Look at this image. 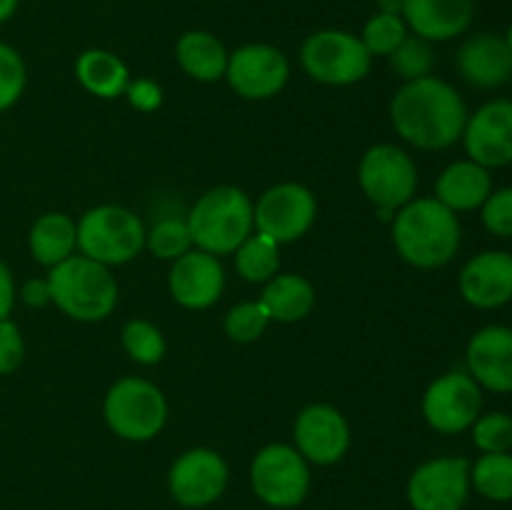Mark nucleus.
<instances>
[{
  "instance_id": "f257e3e1",
  "label": "nucleus",
  "mask_w": 512,
  "mask_h": 510,
  "mask_svg": "<svg viewBox=\"0 0 512 510\" xmlns=\"http://www.w3.org/2000/svg\"><path fill=\"white\" fill-rule=\"evenodd\" d=\"M390 120L400 138L423 150L450 148L463 138L468 108L458 90L445 80H410L390 103Z\"/></svg>"
},
{
  "instance_id": "f03ea898",
  "label": "nucleus",
  "mask_w": 512,
  "mask_h": 510,
  "mask_svg": "<svg viewBox=\"0 0 512 510\" xmlns=\"http://www.w3.org/2000/svg\"><path fill=\"white\" fill-rule=\"evenodd\" d=\"M393 243L405 263L433 270L460 248V220L438 198H415L393 218Z\"/></svg>"
},
{
  "instance_id": "7ed1b4c3",
  "label": "nucleus",
  "mask_w": 512,
  "mask_h": 510,
  "mask_svg": "<svg viewBox=\"0 0 512 510\" xmlns=\"http://www.w3.org/2000/svg\"><path fill=\"white\" fill-rule=\"evenodd\" d=\"M45 280L50 288V303L58 305L73 320H103L118 303V283L108 265L95 263L85 255H70L63 263L53 265Z\"/></svg>"
},
{
  "instance_id": "20e7f679",
  "label": "nucleus",
  "mask_w": 512,
  "mask_h": 510,
  "mask_svg": "<svg viewBox=\"0 0 512 510\" xmlns=\"http://www.w3.org/2000/svg\"><path fill=\"white\" fill-rule=\"evenodd\" d=\"M190 238L210 255L235 253L253 235V200L233 185H220L200 195L185 218Z\"/></svg>"
},
{
  "instance_id": "39448f33",
  "label": "nucleus",
  "mask_w": 512,
  "mask_h": 510,
  "mask_svg": "<svg viewBox=\"0 0 512 510\" xmlns=\"http://www.w3.org/2000/svg\"><path fill=\"white\" fill-rule=\"evenodd\" d=\"M108 428L130 443L153 440L168 420L163 390L143 378H120L103 403Z\"/></svg>"
},
{
  "instance_id": "423d86ee",
  "label": "nucleus",
  "mask_w": 512,
  "mask_h": 510,
  "mask_svg": "<svg viewBox=\"0 0 512 510\" xmlns=\"http://www.w3.org/2000/svg\"><path fill=\"white\" fill-rule=\"evenodd\" d=\"M78 248L95 263H128L145 248L143 220L120 205H98L80 218Z\"/></svg>"
},
{
  "instance_id": "0eeeda50",
  "label": "nucleus",
  "mask_w": 512,
  "mask_h": 510,
  "mask_svg": "<svg viewBox=\"0 0 512 510\" xmlns=\"http://www.w3.org/2000/svg\"><path fill=\"white\" fill-rule=\"evenodd\" d=\"M250 488L270 508H298L310 493V463L295 445H265L250 465Z\"/></svg>"
},
{
  "instance_id": "6e6552de",
  "label": "nucleus",
  "mask_w": 512,
  "mask_h": 510,
  "mask_svg": "<svg viewBox=\"0 0 512 510\" xmlns=\"http://www.w3.org/2000/svg\"><path fill=\"white\" fill-rule=\"evenodd\" d=\"M360 188L370 203L378 208L380 218L390 220L395 210L410 203L418 188V168L403 148L395 145H373L363 155L358 168Z\"/></svg>"
},
{
  "instance_id": "1a4fd4ad",
  "label": "nucleus",
  "mask_w": 512,
  "mask_h": 510,
  "mask_svg": "<svg viewBox=\"0 0 512 510\" xmlns=\"http://www.w3.org/2000/svg\"><path fill=\"white\" fill-rule=\"evenodd\" d=\"M305 73L325 85H353L370 73L373 55L358 35L348 30H318L300 48Z\"/></svg>"
},
{
  "instance_id": "9d476101",
  "label": "nucleus",
  "mask_w": 512,
  "mask_h": 510,
  "mask_svg": "<svg viewBox=\"0 0 512 510\" xmlns=\"http://www.w3.org/2000/svg\"><path fill=\"white\" fill-rule=\"evenodd\" d=\"M230 470L220 453L210 448L185 450L168 470V493L183 508H208L223 498Z\"/></svg>"
},
{
  "instance_id": "9b49d317",
  "label": "nucleus",
  "mask_w": 512,
  "mask_h": 510,
  "mask_svg": "<svg viewBox=\"0 0 512 510\" xmlns=\"http://www.w3.org/2000/svg\"><path fill=\"white\" fill-rule=\"evenodd\" d=\"M318 203L315 195L300 183H280L260 195L253 208L255 228L275 243H293L303 238L315 223Z\"/></svg>"
},
{
  "instance_id": "f8f14e48",
  "label": "nucleus",
  "mask_w": 512,
  "mask_h": 510,
  "mask_svg": "<svg viewBox=\"0 0 512 510\" xmlns=\"http://www.w3.org/2000/svg\"><path fill=\"white\" fill-rule=\"evenodd\" d=\"M470 463L465 458H433L408 478V505L413 510H463L470 495Z\"/></svg>"
},
{
  "instance_id": "ddd939ff",
  "label": "nucleus",
  "mask_w": 512,
  "mask_h": 510,
  "mask_svg": "<svg viewBox=\"0 0 512 510\" xmlns=\"http://www.w3.org/2000/svg\"><path fill=\"white\" fill-rule=\"evenodd\" d=\"M483 408L480 385L470 373H445L428 385L423 395V415L433 430L458 435L478 420Z\"/></svg>"
},
{
  "instance_id": "4468645a",
  "label": "nucleus",
  "mask_w": 512,
  "mask_h": 510,
  "mask_svg": "<svg viewBox=\"0 0 512 510\" xmlns=\"http://www.w3.org/2000/svg\"><path fill=\"white\" fill-rule=\"evenodd\" d=\"M290 63L275 45L250 43L230 53L228 78L230 88L248 100H268L285 88Z\"/></svg>"
},
{
  "instance_id": "2eb2a0df",
  "label": "nucleus",
  "mask_w": 512,
  "mask_h": 510,
  "mask_svg": "<svg viewBox=\"0 0 512 510\" xmlns=\"http://www.w3.org/2000/svg\"><path fill=\"white\" fill-rule=\"evenodd\" d=\"M470 160L483 168H503L512 163V100L498 98L468 115L463 130Z\"/></svg>"
},
{
  "instance_id": "dca6fc26",
  "label": "nucleus",
  "mask_w": 512,
  "mask_h": 510,
  "mask_svg": "<svg viewBox=\"0 0 512 510\" xmlns=\"http://www.w3.org/2000/svg\"><path fill=\"white\" fill-rule=\"evenodd\" d=\"M295 448L308 463L335 465L350 448V425L333 405H308L295 420Z\"/></svg>"
},
{
  "instance_id": "f3484780",
  "label": "nucleus",
  "mask_w": 512,
  "mask_h": 510,
  "mask_svg": "<svg viewBox=\"0 0 512 510\" xmlns=\"http://www.w3.org/2000/svg\"><path fill=\"white\" fill-rule=\"evenodd\" d=\"M168 288L175 303L188 310H205L223 295L225 273L215 255L205 250H188L173 260L168 275Z\"/></svg>"
},
{
  "instance_id": "a211bd4d",
  "label": "nucleus",
  "mask_w": 512,
  "mask_h": 510,
  "mask_svg": "<svg viewBox=\"0 0 512 510\" xmlns=\"http://www.w3.org/2000/svg\"><path fill=\"white\" fill-rule=\"evenodd\" d=\"M458 285L465 303L473 308H503L512 300V255L505 250L478 253L460 270Z\"/></svg>"
},
{
  "instance_id": "6ab92c4d",
  "label": "nucleus",
  "mask_w": 512,
  "mask_h": 510,
  "mask_svg": "<svg viewBox=\"0 0 512 510\" xmlns=\"http://www.w3.org/2000/svg\"><path fill=\"white\" fill-rule=\"evenodd\" d=\"M468 373L480 388L493 393H512V328L485 325L470 338Z\"/></svg>"
},
{
  "instance_id": "aec40b11",
  "label": "nucleus",
  "mask_w": 512,
  "mask_h": 510,
  "mask_svg": "<svg viewBox=\"0 0 512 510\" xmlns=\"http://www.w3.org/2000/svg\"><path fill=\"white\" fill-rule=\"evenodd\" d=\"M458 73L475 88L493 90L512 78V53L503 35H470L458 50Z\"/></svg>"
},
{
  "instance_id": "412c9836",
  "label": "nucleus",
  "mask_w": 512,
  "mask_h": 510,
  "mask_svg": "<svg viewBox=\"0 0 512 510\" xmlns=\"http://www.w3.org/2000/svg\"><path fill=\"white\" fill-rule=\"evenodd\" d=\"M475 0H405L403 20L408 30L430 43H445L470 28Z\"/></svg>"
},
{
  "instance_id": "4be33fe9",
  "label": "nucleus",
  "mask_w": 512,
  "mask_h": 510,
  "mask_svg": "<svg viewBox=\"0 0 512 510\" xmlns=\"http://www.w3.org/2000/svg\"><path fill=\"white\" fill-rule=\"evenodd\" d=\"M490 193H493L490 170L470 158L448 165L435 183V198L453 213L480 208Z\"/></svg>"
},
{
  "instance_id": "5701e85b",
  "label": "nucleus",
  "mask_w": 512,
  "mask_h": 510,
  "mask_svg": "<svg viewBox=\"0 0 512 510\" xmlns=\"http://www.w3.org/2000/svg\"><path fill=\"white\" fill-rule=\"evenodd\" d=\"M175 58L190 78L215 83V80L225 78L230 53L208 30H188L185 35H180L178 45H175Z\"/></svg>"
},
{
  "instance_id": "b1692460",
  "label": "nucleus",
  "mask_w": 512,
  "mask_h": 510,
  "mask_svg": "<svg viewBox=\"0 0 512 510\" xmlns=\"http://www.w3.org/2000/svg\"><path fill=\"white\" fill-rule=\"evenodd\" d=\"M75 78L88 93L103 100L120 98L130 85L128 65L115 53L103 48H90L75 60Z\"/></svg>"
},
{
  "instance_id": "393cba45",
  "label": "nucleus",
  "mask_w": 512,
  "mask_h": 510,
  "mask_svg": "<svg viewBox=\"0 0 512 510\" xmlns=\"http://www.w3.org/2000/svg\"><path fill=\"white\" fill-rule=\"evenodd\" d=\"M78 245V225L65 213H45L33 223L28 235V248L40 265L63 263Z\"/></svg>"
},
{
  "instance_id": "a878e982",
  "label": "nucleus",
  "mask_w": 512,
  "mask_h": 510,
  "mask_svg": "<svg viewBox=\"0 0 512 510\" xmlns=\"http://www.w3.org/2000/svg\"><path fill=\"white\" fill-rule=\"evenodd\" d=\"M260 303L268 310L270 320L295 323V320H303L313 310L315 288L303 275H278V278L268 280L263 295H260Z\"/></svg>"
},
{
  "instance_id": "bb28decb",
  "label": "nucleus",
  "mask_w": 512,
  "mask_h": 510,
  "mask_svg": "<svg viewBox=\"0 0 512 510\" xmlns=\"http://www.w3.org/2000/svg\"><path fill=\"white\" fill-rule=\"evenodd\" d=\"M470 488L478 490L483 498L495 503L512 500V455L508 453H483L470 465Z\"/></svg>"
},
{
  "instance_id": "cd10ccee",
  "label": "nucleus",
  "mask_w": 512,
  "mask_h": 510,
  "mask_svg": "<svg viewBox=\"0 0 512 510\" xmlns=\"http://www.w3.org/2000/svg\"><path fill=\"white\" fill-rule=\"evenodd\" d=\"M278 243L268 235H250L238 250H235V268L248 283H265L278 273Z\"/></svg>"
},
{
  "instance_id": "c85d7f7f",
  "label": "nucleus",
  "mask_w": 512,
  "mask_h": 510,
  "mask_svg": "<svg viewBox=\"0 0 512 510\" xmlns=\"http://www.w3.org/2000/svg\"><path fill=\"white\" fill-rule=\"evenodd\" d=\"M390 58V68L405 78L410 80H420V78H428L433 73V65H435V53H433V45L430 40L418 38V35H410L388 55Z\"/></svg>"
},
{
  "instance_id": "c756f323",
  "label": "nucleus",
  "mask_w": 512,
  "mask_h": 510,
  "mask_svg": "<svg viewBox=\"0 0 512 510\" xmlns=\"http://www.w3.org/2000/svg\"><path fill=\"white\" fill-rule=\"evenodd\" d=\"M123 338V348L135 363L140 365H155L163 360L165 355V338L153 323L148 320H128L120 333Z\"/></svg>"
},
{
  "instance_id": "7c9ffc66",
  "label": "nucleus",
  "mask_w": 512,
  "mask_h": 510,
  "mask_svg": "<svg viewBox=\"0 0 512 510\" xmlns=\"http://www.w3.org/2000/svg\"><path fill=\"white\" fill-rule=\"evenodd\" d=\"M405 38H408V25L403 15L393 13H375L360 35L370 55H390Z\"/></svg>"
},
{
  "instance_id": "2f4dec72",
  "label": "nucleus",
  "mask_w": 512,
  "mask_h": 510,
  "mask_svg": "<svg viewBox=\"0 0 512 510\" xmlns=\"http://www.w3.org/2000/svg\"><path fill=\"white\" fill-rule=\"evenodd\" d=\"M145 245L150 253L158 255L160 260H178L193 245L188 223L180 218H163L153 225L150 233H145Z\"/></svg>"
},
{
  "instance_id": "473e14b6",
  "label": "nucleus",
  "mask_w": 512,
  "mask_h": 510,
  "mask_svg": "<svg viewBox=\"0 0 512 510\" xmlns=\"http://www.w3.org/2000/svg\"><path fill=\"white\" fill-rule=\"evenodd\" d=\"M473 443L480 453H508L512 448V415L485 413L478 415L473 425Z\"/></svg>"
},
{
  "instance_id": "72a5a7b5",
  "label": "nucleus",
  "mask_w": 512,
  "mask_h": 510,
  "mask_svg": "<svg viewBox=\"0 0 512 510\" xmlns=\"http://www.w3.org/2000/svg\"><path fill=\"white\" fill-rule=\"evenodd\" d=\"M268 323V310L258 300V303H240L230 308L223 325L230 340H235V343H253V340H258L265 333Z\"/></svg>"
},
{
  "instance_id": "f704fd0d",
  "label": "nucleus",
  "mask_w": 512,
  "mask_h": 510,
  "mask_svg": "<svg viewBox=\"0 0 512 510\" xmlns=\"http://www.w3.org/2000/svg\"><path fill=\"white\" fill-rule=\"evenodd\" d=\"M28 83L25 60L13 45L0 43V113L13 108Z\"/></svg>"
},
{
  "instance_id": "c9c22d12",
  "label": "nucleus",
  "mask_w": 512,
  "mask_h": 510,
  "mask_svg": "<svg viewBox=\"0 0 512 510\" xmlns=\"http://www.w3.org/2000/svg\"><path fill=\"white\" fill-rule=\"evenodd\" d=\"M483 225L498 238H512V185L488 195L483 205Z\"/></svg>"
},
{
  "instance_id": "e433bc0d",
  "label": "nucleus",
  "mask_w": 512,
  "mask_h": 510,
  "mask_svg": "<svg viewBox=\"0 0 512 510\" xmlns=\"http://www.w3.org/2000/svg\"><path fill=\"white\" fill-rule=\"evenodd\" d=\"M25 358V343L20 328L13 320L0 323V375H10L20 368Z\"/></svg>"
},
{
  "instance_id": "4c0bfd02",
  "label": "nucleus",
  "mask_w": 512,
  "mask_h": 510,
  "mask_svg": "<svg viewBox=\"0 0 512 510\" xmlns=\"http://www.w3.org/2000/svg\"><path fill=\"white\" fill-rule=\"evenodd\" d=\"M125 93H128L130 103L140 110H155L163 100L158 83H153V80H135V83L128 85Z\"/></svg>"
},
{
  "instance_id": "58836bf2",
  "label": "nucleus",
  "mask_w": 512,
  "mask_h": 510,
  "mask_svg": "<svg viewBox=\"0 0 512 510\" xmlns=\"http://www.w3.org/2000/svg\"><path fill=\"white\" fill-rule=\"evenodd\" d=\"M15 305V280L8 265L0 260V323L10 318Z\"/></svg>"
},
{
  "instance_id": "ea45409f",
  "label": "nucleus",
  "mask_w": 512,
  "mask_h": 510,
  "mask_svg": "<svg viewBox=\"0 0 512 510\" xmlns=\"http://www.w3.org/2000/svg\"><path fill=\"white\" fill-rule=\"evenodd\" d=\"M20 298L30 308H43L45 303H50V288L48 280H28L20 290Z\"/></svg>"
},
{
  "instance_id": "a19ab883",
  "label": "nucleus",
  "mask_w": 512,
  "mask_h": 510,
  "mask_svg": "<svg viewBox=\"0 0 512 510\" xmlns=\"http://www.w3.org/2000/svg\"><path fill=\"white\" fill-rule=\"evenodd\" d=\"M405 0H378V13H393L403 15Z\"/></svg>"
},
{
  "instance_id": "79ce46f5",
  "label": "nucleus",
  "mask_w": 512,
  "mask_h": 510,
  "mask_svg": "<svg viewBox=\"0 0 512 510\" xmlns=\"http://www.w3.org/2000/svg\"><path fill=\"white\" fill-rule=\"evenodd\" d=\"M20 0H0V25L8 23L10 18L15 15V10H18Z\"/></svg>"
},
{
  "instance_id": "37998d69",
  "label": "nucleus",
  "mask_w": 512,
  "mask_h": 510,
  "mask_svg": "<svg viewBox=\"0 0 512 510\" xmlns=\"http://www.w3.org/2000/svg\"><path fill=\"white\" fill-rule=\"evenodd\" d=\"M505 38V43H508V48H510V53H512V23H510V28H508V33L503 35Z\"/></svg>"
},
{
  "instance_id": "c03bdc74",
  "label": "nucleus",
  "mask_w": 512,
  "mask_h": 510,
  "mask_svg": "<svg viewBox=\"0 0 512 510\" xmlns=\"http://www.w3.org/2000/svg\"><path fill=\"white\" fill-rule=\"evenodd\" d=\"M510 415H512V413H510Z\"/></svg>"
}]
</instances>
